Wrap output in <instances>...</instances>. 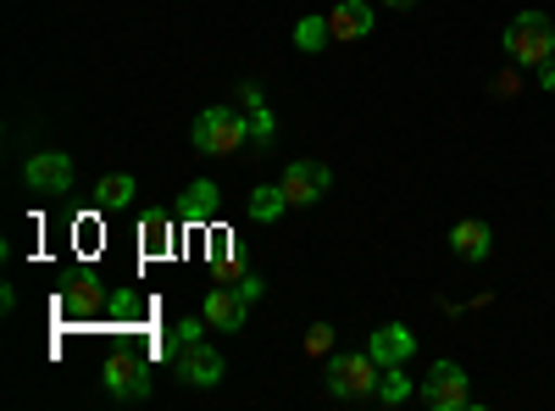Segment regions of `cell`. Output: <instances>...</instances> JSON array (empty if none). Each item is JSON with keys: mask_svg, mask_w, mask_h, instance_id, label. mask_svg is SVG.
I'll use <instances>...</instances> for the list:
<instances>
[{"mask_svg": "<svg viewBox=\"0 0 555 411\" xmlns=\"http://www.w3.org/2000/svg\"><path fill=\"white\" fill-rule=\"evenodd\" d=\"M450 251H455L461 261H489V251H494V234H489V222H483V217H467V222H455V228H450Z\"/></svg>", "mask_w": 555, "mask_h": 411, "instance_id": "cell-13", "label": "cell"}, {"mask_svg": "<svg viewBox=\"0 0 555 411\" xmlns=\"http://www.w3.org/2000/svg\"><path fill=\"white\" fill-rule=\"evenodd\" d=\"M23 178H28V190L34 195H73V156L67 151H34L23 162Z\"/></svg>", "mask_w": 555, "mask_h": 411, "instance_id": "cell-6", "label": "cell"}, {"mask_svg": "<svg viewBox=\"0 0 555 411\" xmlns=\"http://www.w3.org/2000/svg\"><path fill=\"white\" fill-rule=\"evenodd\" d=\"M62 311H67V317L101 311V279H95V272H78V279H67V290H62Z\"/></svg>", "mask_w": 555, "mask_h": 411, "instance_id": "cell-15", "label": "cell"}, {"mask_svg": "<svg viewBox=\"0 0 555 411\" xmlns=\"http://www.w3.org/2000/svg\"><path fill=\"white\" fill-rule=\"evenodd\" d=\"M284 195H289V206H317L322 195H328V184H334V172L322 167V162H289L284 167Z\"/></svg>", "mask_w": 555, "mask_h": 411, "instance_id": "cell-8", "label": "cell"}, {"mask_svg": "<svg viewBox=\"0 0 555 411\" xmlns=\"http://www.w3.org/2000/svg\"><path fill=\"white\" fill-rule=\"evenodd\" d=\"M206 329H211V323H206V311H195V317H183V323L172 329V334H178V350H183V345H195V339H206Z\"/></svg>", "mask_w": 555, "mask_h": 411, "instance_id": "cell-23", "label": "cell"}, {"mask_svg": "<svg viewBox=\"0 0 555 411\" xmlns=\"http://www.w3.org/2000/svg\"><path fill=\"white\" fill-rule=\"evenodd\" d=\"M378 406H400V400H411V378L400 373V368H384V378H378V395H373Z\"/></svg>", "mask_w": 555, "mask_h": 411, "instance_id": "cell-19", "label": "cell"}, {"mask_svg": "<svg viewBox=\"0 0 555 411\" xmlns=\"http://www.w3.org/2000/svg\"><path fill=\"white\" fill-rule=\"evenodd\" d=\"M378 378H384V368L373 361V350H339V356H328V395L334 400H373L378 395Z\"/></svg>", "mask_w": 555, "mask_h": 411, "instance_id": "cell-2", "label": "cell"}, {"mask_svg": "<svg viewBox=\"0 0 555 411\" xmlns=\"http://www.w3.org/2000/svg\"><path fill=\"white\" fill-rule=\"evenodd\" d=\"M295 44H300V51H328V44H334L328 17H300L295 23Z\"/></svg>", "mask_w": 555, "mask_h": 411, "instance_id": "cell-18", "label": "cell"}, {"mask_svg": "<svg viewBox=\"0 0 555 411\" xmlns=\"http://www.w3.org/2000/svg\"><path fill=\"white\" fill-rule=\"evenodd\" d=\"M139 311H145V300H139V295H117L112 300V317H122V323H128V317H139Z\"/></svg>", "mask_w": 555, "mask_h": 411, "instance_id": "cell-25", "label": "cell"}, {"mask_svg": "<svg viewBox=\"0 0 555 411\" xmlns=\"http://www.w3.org/2000/svg\"><path fill=\"white\" fill-rule=\"evenodd\" d=\"M139 240H145V256H167L172 251V217L167 211H145L139 217Z\"/></svg>", "mask_w": 555, "mask_h": 411, "instance_id": "cell-17", "label": "cell"}, {"mask_svg": "<svg viewBox=\"0 0 555 411\" xmlns=\"http://www.w3.org/2000/svg\"><path fill=\"white\" fill-rule=\"evenodd\" d=\"M190 140H195L201 156H240L256 133H250V117H245V112H234V106H206V112L195 117V128H190Z\"/></svg>", "mask_w": 555, "mask_h": 411, "instance_id": "cell-1", "label": "cell"}, {"mask_svg": "<svg viewBox=\"0 0 555 411\" xmlns=\"http://www.w3.org/2000/svg\"><path fill=\"white\" fill-rule=\"evenodd\" d=\"M201 311H206V323L217 329V334H240L245 329V317H250V300L240 295V290H206V300H201Z\"/></svg>", "mask_w": 555, "mask_h": 411, "instance_id": "cell-9", "label": "cell"}, {"mask_svg": "<svg viewBox=\"0 0 555 411\" xmlns=\"http://www.w3.org/2000/svg\"><path fill=\"white\" fill-rule=\"evenodd\" d=\"M172 373L190 384V389H217L222 373H228V361H222V350H211L206 339H195V345H183L172 356Z\"/></svg>", "mask_w": 555, "mask_h": 411, "instance_id": "cell-7", "label": "cell"}, {"mask_svg": "<svg viewBox=\"0 0 555 411\" xmlns=\"http://www.w3.org/2000/svg\"><path fill=\"white\" fill-rule=\"evenodd\" d=\"M234 290H240V295H245V300H250V306H256V300H261V295H267V284H261V279H256V272H240V284H234Z\"/></svg>", "mask_w": 555, "mask_h": 411, "instance_id": "cell-24", "label": "cell"}, {"mask_svg": "<svg viewBox=\"0 0 555 411\" xmlns=\"http://www.w3.org/2000/svg\"><path fill=\"white\" fill-rule=\"evenodd\" d=\"M245 117H250V133H256V145H272V133H278V123H272V112H267V101H256V106H245Z\"/></svg>", "mask_w": 555, "mask_h": 411, "instance_id": "cell-22", "label": "cell"}, {"mask_svg": "<svg viewBox=\"0 0 555 411\" xmlns=\"http://www.w3.org/2000/svg\"><path fill=\"white\" fill-rule=\"evenodd\" d=\"M373 7H366V0H339V7L328 12V28H334V39L339 44H350V39H366L373 34Z\"/></svg>", "mask_w": 555, "mask_h": 411, "instance_id": "cell-12", "label": "cell"}, {"mask_svg": "<svg viewBox=\"0 0 555 411\" xmlns=\"http://www.w3.org/2000/svg\"><path fill=\"white\" fill-rule=\"evenodd\" d=\"M133 195H139V184H133V172H106L101 184H95V211H128L133 206Z\"/></svg>", "mask_w": 555, "mask_h": 411, "instance_id": "cell-14", "label": "cell"}, {"mask_svg": "<svg viewBox=\"0 0 555 411\" xmlns=\"http://www.w3.org/2000/svg\"><path fill=\"white\" fill-rule=\"evenodd\" d=\"M366 350H373L378 368H405V361L416 356V334H411L405 323H384V329H373Z\"/></svg>", "mask_w": 555, "mask_h": 411, "instance_id": "cell-10", "label": "cell"}, {"mask_svg": "<svg viewBox=\"0 0 555 411\" xmlns=\"http://www.w3.org/2000/svg\"><path fill=\"white\" fill-rule=\"evenodd\" d=\"M101 384H106V395H112V400H128V406L151 400V361L139 356V350H112V356H106Z\"/></svg>", "mask_w": 555, "mask_h": 411, "instance_id": "cell-4", "label": "cell"}, {"mask_svg": "<svg viewBox=\"0 0 555 411\" xmlns=\"http://www.w3.org/2000/svg\"><path fill=\"white\" fill-rule=\"evenodd\" d=\"M211 272H217V279L234 272V234H211Z\"/></svg>", "mask_w": 555, "mask_h": 411, "instance_id": "cell-21", "label": "cell"}, {"mask_svg": "<svg viewBox=\"0 0 555 411\" xmlns=\"http://www.w3.org/2000/svg\"><path fill=\"white\" fill-rule=\"evenodd\" d=\"M245 211H250L256 222H278V217L289 211V195H284V184H261V190H250Z\"/></svg>", "mask_w": 555, "mask_h": 411, "instance_id": "cell-16", "label": "cell"}, {"mask_svg": "<svg viewBox=\"0 0 555 411\" xmlns=\"http://www.w3.org/2000/svg\"><path fill=\"white\" fill-rule=\"evenodd\" d=\"M334 339H339V334H334V323H311L300 350H306L311 361H328V356H334Z\"/></svg>", "mask_w": 555, "mask_h": 411, "instance_id": "cell-20", "label": "cell"}, {"mask_svg": "<svg viewBox=\"0 0 555 411\" xmlns=\"http://www.w3.org/2000/svg\"><path fill=\"white\" fill-rule=\"evenodd\" d=\"M423 406H434V411H467L478 395H473V378L455 368V361H434V373L423 378Z\"/></svg>", "mask_w": 555, "mask_h": 411, "instance_id": "cell-5", "label": "cell"}, {"mask_svg": "<svg viewBox=\"0 0 555 411\" xmlns=\"http://www.w3.org/2000/svg\"><path fill=\"white\" fill-rule=\"evenodd\" d=\"M539 84H544V89H555V56H550V62L539 67Z\"/></svg>", "mask_w": 555, "mask_h": 411, "instance_id": "cell-26", "label": "cell"}, {"mask_svg": "<svg viewBox=\"0 0 555 411\" xmlns=\"http://www.w3.org/2000/svg\"><path fill=\"white\" fill-rule=\"evenodd\" d=\"M500 44L517 67H544L555 56V23L544 12H522V17H512V28H505Z\"/></svg>", "mask_w": 555, "mask_h": 411, "instance_id": "cell-3", "label": "cell"}, {"mask_svg": "<svg viewBox=\"0 0 555 411\" xmlns=\"http://www.w3.org/2000/svg\"><path fill=\"white\" fill-rule=\"evenodd\" d=\"M384 7H395V12H405V7H416V0H384Z\"/></svg>", "mask_w": 555, "mask_h": 411, "instance_id": "cell-27", "label": "cell"}, {"mask_svg": "<svg viewBox=\"0 0 555 411\" xmlns=\"http://www.w3.org/2000/svg\"><path fill=\"white\" fill-rule=\"evenodd\" d=\"M217 206H222V190L211 184V178H195V184L183 190V201H178V222H190V228H211Z\"/></svg>", "mask_w": 555, "mask_h": 411, "instance_id": "cell-11", "label": "cell"}]
</instances>
